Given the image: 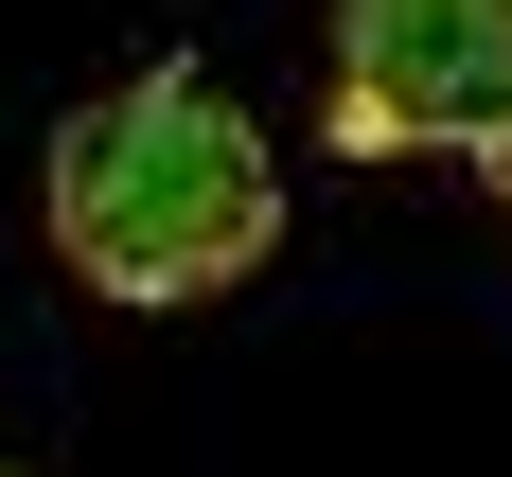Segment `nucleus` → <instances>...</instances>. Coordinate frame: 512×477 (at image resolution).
Listing matches in <instances>:
<instances>
[{
    "instance_id": "1",
    "label": "nucleus",
    "mask_w": 512,
    "mask_h": 477,
    "mask_svg": "<svg viewBox=\"0 0 512 477\" xmlns=\"http://www.w3.org/2000/svg\"><path fill=\"white\" fill-rule=\"evenodd\" d=\"M283 230V159L212 71H124L53 124V248L106 301H212Z\"/></svg>"
},
{
    "instance_id": "2",
    "label": "nucleus",
    "mask_w": 512,
    "mask_h": 477,
    "mask_svg": "<svg viewBox=\"0 0 512 477\" xmlns=\"http://www.w3.org/2000/svg\"><path fill=\"white\" fill-rule=\"evenodd\" d=\"M354 159H512V0H336Z\"/></svg>"
}]
</instances>
